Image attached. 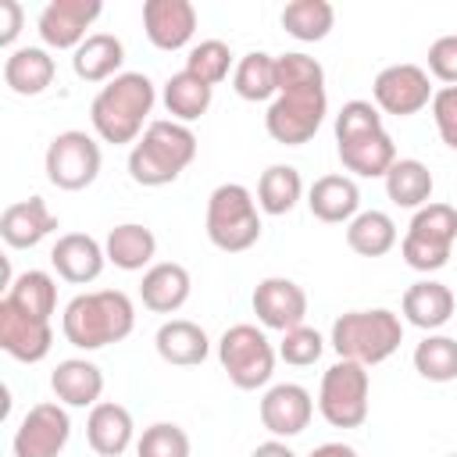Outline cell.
<instances>
[{"mask_svg": "<svg viewBox=\"0 0 457 457\" xmlns=\"http://www.w3.org/2000/svg\"><path fill=\"white\" fill-rule=\"evenodd\" d=\"M64 339L79 350H100L111 343H121L136 328V307L129 293L121 289H96L79 293L61 318Z\"/></svg>", "mask_w": 457, "mask_h": 457, "instance_id": "6da1fadb", "label": "cell"}, {"mask_svg": "<svg viewBox=\"0 0 457 457\" xmlns=\"http://www.w3.org/2000/svg\"><path fill=\"white\" fill-rule=\"evenodd\" d=\"M154 82L143 71H121L89 104V121L104 143H136L146 114L154 111Z\"/></svg>", "mask_w": 457, "mask_h": 457, "instance_id": "7a4b0ae2", "label": "cell"}, {"mask_svg": "<svg viewBox=\"0 0 457 457\" xmlns=\"http://www.w3.org/2000/svg\"><path fill=\"white\" fill-rule=\"evenodd\" d=\"M196 157V136L182 121H150L129 154V175L139 186L175 182Z\"/></svg>", "mask_w": 457, "mask_h": 457, "instance_id": "3957f363", "label": "cell"}, {"mask_svg": "<svg viewBox=\"0 0 457 457\" xmlns=\"http://www.w3.org/2000/svg\"><path fill=\"white\" fill-rule=\"evenodd\" d=\"M400 343H403V321L386 307L346 311L332 325V350L339 353V361H357L364 368L393 357Z\"/></svg>", "mask_w": 457, "mask_h": 457, "instance_id": "277c9868", "label": "cell"}, {"mask_svg": "<svg viewBox=\"0 0 457 457\" xmlns=\"http://www.w3.org/2000/svg\"><path fill=\"white\" fill-rule=\"evenodd\" d=\"M207 239L225 253H243L261 239L257 200L246 186L225 182L207 200Z\"/></svg>", "mask_w": 457, "mask_h": 457, "instance_id": "5b68a950", "label": "cell"}, {"mask_svg": "<svg viewBox=\"0 0 457 457\" xmlns=\"http://www.w3.org/2000/svg\"><path fill=\"white\" fill-rule=\"evenodd\" d=\"M453 239H457V211L450 204H425L414 211L400 253L414 271H439L453 253Z\"/></svg>", "mask_w": 457, "mask_h": 457, "instance_id": "8992f818", "label": "cell"}, {"mask_svg": "<svg viewBox=\"0 0 457 457\" xmlns=\"http://www.w3.org/2000/svg\"><path fill=\"white\" fill-rule=\"evenodd\" d=\"M328 111V96L325 86H300V89H282L268 114H264V129L275 143L282 146H303L307 139H314V132L321 129V118Z\"/></svg>", "mask_w": 457, "mask_h": 457, "instance_id": "52a82bcc", "label": "cell"}, {"mask_svg": "<svg viewBox=\"0 0 457 457\" xmlns=\"http://www.w3.org/2000/svg\"><path fill=\"white\" fill-rule=\"evenodd\" d=\"M218 361L236 389H257L275 371V346L257 325H232L218 339Z\"/></svg>", "mask_w": 457, "mask_h": 457, "instance_id": "ba28073f", "label": "cell"}, {"mask_svg": "<svg viewBox=\"0 0 457 457\" xmlns=\"http://www.w3.org/2000/svg\"><path fill=\"white\" fill-rule=\"evenodd\" d=\"M368 368L357 361H336L321 375L318 389V411L332 428H357L368 418Z\"/></svg>", "mask_w": 457, "mask_h": 457, "instance_id": "9c48e42d", "label": "cell"}, {"mask_svg": "<svg viewBox=\"0 0 457 457\" xmlns=\"http://www.w3.org/2000/svg\"><path fill=\"white\" fill-rule=\"evenodd\" d=\"M43 168H46V179L57 189H68V193L86 189L100 175V146H96L93 136H86L79 129L57 132L46 146Z\"/></svg>", "mask_w": 457, "mask_h": 457, "instance_id": "30bf717a", "label": "cell"}, {"mask_svg": "<svg viewBox=\"0 0 457 457\" xmlns=\"http://www.w3.org/2000/svg\"><path fill=\"white\" fill-rule=\"evenodd\" d=\"M71 436V418L61 403H36L14 432V457H61Z\"/></svg>", "mask_w": 457, "mask_h": 457, "instance_id": "8fae6325", "label": "cell"}, {"mask_svg": "<svg viewBox=\"0 0 457 457\" xmlns=\"http://www.w3.org/2000/svg\"><path fill=\"white\" fill-rule=\"evenodd\" d=\"M375 104L386 114L396 118H411L418 114L425 104H432V86H428V71L418 64H389L375 75Z\"/></svg>", "mask_w": 457, "mask_h": 457, "instance_id": "7c38bea8", "label": "cell"}, {"mask_svg": "<svg viewBox=\"0 0 457 457\" xmlns=\"http://www.w3.org/2000/svg\"><path fill=\"white\" fill-rule=\"evenodd\" d=\"M104 4L100 0H50L39 11V36L54 50H79L89 36L86 29L100 18Z\"/></svg>", "mask_w": 457, "mask_h": 457, "instance_id": "4fadbf2b", "label": "cell"}, {"mask_svg": "<svg viewBox=\"0 0 457 457\" xmlns=\"http://www.w3.org/2000/svg\"><path fill=\"white\" fill-rule=\"evenodd\" d=\"M0 346H4V353H11L21 364H36L50 353L54 328H50L46 318L25 314L14 303L0 300Z\"/></svg>", "mask_w": 457, "mask_h": 457, "instance_id": "5bb4252c", "label": "cell"}, {"mask_svg": "<svg viewBox=\"0 0 457 457\" xmlns=\"http://www.w3.org/2000/svg\"><path fill=\"white\" fill-rule=\"evenodd\" d=\"M253 314L264 328L289 332L307 318V293L293 278H261L253 289Z\"/></svg>", "mask_w": 457, "mask_h": 457, "instance_id": "9a60e30c", "label": "cell"}, {"mask_svg": "<svg viewBox=\"0 0 457 457\" xmlns=\"http://www.w3.org/2000/svg\"><path fill=\"white\" fill-rule=\"evenodd\" d=\"M314 414V400L303 386L296 382H278L261 396V425L275 436V439H289L300 436L311 425Z\"/></svg>", "mask_w": 457, "mask_h": 457, "instance_id": "2e32d148", "label": "cell"}, {"mask_svg": "<svg viewBox=\"0 0 457 457\" xmlns=\"http://www.w3.org/2000/svg\"><path fill=\"white\" fill-rule=\"evenodd\" d=\"M143 29L157 50H182L196 32V7L189 0H146Z\"/></svg>", "mask_w": 457, "mask_h": 457, "instance_id": "e0dca14e", "label": "cell"}, {"mask_svg": "<svg viewBox=\"0 0 457 457\" xmlns=\"http://www.w3.org/2000/svg\"><path fill=\"white\" fill-rule=\"evenodd\" d=\"M57 228V214L46 207L43 196H29V200H14L4 207L0 214V236L7 246L14 250H29L39 239H46Z\"/></svg>", "mask_w": 457, "mask_h": 457, "instance_id": "ac0fdd59", "label": "cell"}, {"mask_svg": "<svg viewBox=\"0 0 457 457\" xmlns=\"http://www.w3.org/2000/svg\"><path fill=\"white\" fill-rule=\"evenodd\" d=\"M50 264L57 268V275L64 282H75V286H86L93 278H100L104 264H107V250L86 236V232H68L54 243L50 250Z\"/></svg>", "mask_w": 457, "mask_h": 457, "instance_id": "d6986e66", "label": "cell"}, {"mask_svg": "<svg viewBox=\"0 0 457 457\" xmlns=\"http://www.w3.org/2000/svg\"><path fill=\"white\" fill-rule=\"evenodd\" d=\"M189 271L175 261H161V264H150L143 271V282H139V296H143V307L154 311V314H175L186 300H189Z\"/></svg>", "mask_w": 457, "mask_h": 457, "instance_id": "ffe728a7", "label": "cell"}, {"mask_svg": "<svg viewBox=\"0 0 457 457\" xmlns=\"http://www.w3.org/2000/svg\"><path fill=\"white\" fill-rule=\"evenodd\" d=\"M132 414L121 407V403H111V400H100L96 407H89V418H86V439L93 446V453L100 457H121L132 443Z\"/></svg>", "mask_w": 457, "mask_h": 457, "instance_id": "44dd1931", "label": "cell"}, {"mask_svg": "<svg viewBox=\"0 0 457 457\" xmlns=\"http://www.w3.org/2000/svg\"><path fill=\"white\" fill-rule=\"evenodd\" d=\"M307 207L318 221H328V225H339V221H353L361 211V189L353 179L346 175H321L314 179L311 193H307Z\"/></svg>", "mask_w": 457, "mask_h": 457, "instance_id": "7402d4cb", "label": "cell"}, {"mask_svg": "<svg viewBox=\"0 0 457 457\" xmlns=\"http://www.w3.org/2000/svg\"><path fill=\"white\" fill-rule=\"evenodd\" d=\"M154 346L161 353L164 364H175V368H193V364H204L207 353H211V343H207V332L196 325V321H186V318H171L157 328L154 336Z\"/></svg>", "mask_w": 457, "mask_h": 457, "instance_id": "603a6c76", "label": "cell"}, {"mask_svg": "<svg viewBox=\"0 0 457 457\" xmlns=\"http://www.w3.org/2000/svg\"><path fill=\"white\" fill-rule=\"evenodd\" d=\"M50 386H54L57 400L68 403V407H96L100 393H104V371L93 361L68 357V361H61L54 368Z\"/></svg>", "mask_w": 457, "mask_h": 457, "instance_id": "cb8c5ba5", "label": "cell"}, {"mask_svg": "<svg viewBox=\"0 0 457 457\" xmlns=\"http://www.w3.org/2000/svg\"><path fill=\"white\" fill-rule=\"evenodd\" d=\"M400 311H403V318H407L411 325L432 332V328H443V325L450 321V314H453V293H450V286H443V282L421 278V282H414V286L403 293Z\"/></svg>", "mask_w": 457, "mask_h": 457, "instance_id": "d4e9b609", "label": "cell"}, {"mask_svg": "<svg viewBox=\"0 0 457 457\" xmlns=\"http://www.w3.org/2000/svg\"><path fill=\"white\" fill-rule=\"evenodd\" d=\"M125 61V46L111 32H93L71 57V68L82 82H111L118 79V68Z\"/></svg>", "mask_w": 457, "mask_h": 457, "instance_id": "484cf974", "label": "cell"}, {"mask_svg": "<svg viewBox=\"0 0 457 457\" xmlns=\"http://www.w3.org/2000/svg\"><path fill=\"white\" fill-rule=\"evenodd\" d=\"M54 57L43 46H21L4 61V82L18 96H39L54 82Z\"/></svg>", "mask_w": 457, "mask_h": 457, "instance_id": "4316f807", "label": "cell"}, {"mask_svg": "<svg viewBox=\"0 0 457 457\" xmlns=\"http://www.w3.org/2000/svg\"><path fill=\"white\" fill-rule=\"evenodd\" d=\"M339 161L346 171L361 175V179H386V171L396 164V146L389 139V132H375L353 143H339Z\"/></svg>", "mask_w": 457, "mask_h": 457, "instance_id": "83f0119b", "label": "cell"}, {"mask_svg": "<svg viewBox=\"0 0 457 457\" xmlns=\"http://www.w3.org/2000/svg\"><path fill=\"white\" fill-rule=\"evenodd\" d=\"M104 250H107V261L114 268H121V271H143L154 261V253H157V239H154V232L146 225L125 221V225H114L107 232Z\"/></svg>", "mask_w": 457, "mask_h": 457, "instance_id": "f1b7e54d", "label": "cell"}, {"mask_svg": "<svg viewBox=\"0 0 457 457\" xmlns=\"http://www.w3.org/2000/svg\"><path fill=\"white\" fill-rule=\"evenodd\" d=\"M432 186V171L414 157H396V164L386 171V196L396 207H425Z\"/></svg>", "mask_w": 457, "mask_h": 457, "instance_id": "f546056e", "label": "cell"}, {"mask_svg": "<svg viewBox=\"0 0 457 457\" xmlns=\"http://www.w3.org/2000/svg\"><path fill=\"white\" fill-rule=\"evenodd\" d=\"M211 96H214V86L200 82L196 75H189L186 68L175 71L168 82H164V107L175 121H196L200 114H207L211 107Z\"/></svg>", "mask_w": 457, "mask_h": 457, "instance_id": "4dcf8cb0", "label": "cell"}, {"mask_svg": "<svg viewBox=\"0 0 457 457\" xmlns=\"http://www.w3.org/2000/svg\"><path fill=\"white\" fill-rule=\"evenodd\" d=\"M346 243L361 257H382L396 246V221L386 211H361L346 225Z\"/></svg>", "mask_w": 457, "mask_h": 457, "instance_id": "1f68e13d", "label": "cell"}, {"mask_svg": "<svg viewBox=\"0 0 457 457\" xmlns=\"http://www.w3.org/2000/svg\"><path fill=\"white\" fill-rule=\"evenodd\" d=\"M336 25V7L328 0H289L282 7V29L300 43H318Z\"/></svg>", "mask_w": 457, "mask_h": 457, "instance_id": "d6a6232c", "label": "cell"}, {"mask_svg": "<svg viewBox=\"0 0 457 457\" xmlns=\"http://www.w3.org/2000/svg\"><path fill=\"white\" fill-rule=\"evenodd\" d=\"M303 193V179L293 164H271L264 168L257 182V207L264 214H289Z\"/></svg>", "mask_w": 457, "mask_h": 457, "instance_id": "836d02e7", "label": "cell"}, {"mask_svg": "<svg viewBox=\"0 0 457 457\" xmlns=\"http://www.w3.org/2000/svg\"><path fill=\"white\" fill-rule=\"evenodd\" d=\"M232 86H236V93H239L243 100H250V104L271 100V96L278 93V68H275V57L264 54V50L246 54V57L236 64Z\"/></svg>", "mask_w": 457, "mask_h": 457, "instance_id": "e575fe53", "label": "cell"}, {"mask_svg": "<svg viewBox=\"0 0 457 457\" xmlns=\"http://www.w3.org/2000/svg\"><path fill=\"white\" fill-rule=\"evenodd\" d=\"M7 303H14L18 311L25 314H36V318H46L57 311V282L46 275V271H21L11 286H7Z\"/></svg>", "mask_w": 457, "mask_h": 457, "instance_id": "d590c367", "label": "cell"}, {"mask_svg": "<svg viewBox=\"0 0 457 457\" xmlns=\"http://www.w3.org/2000/svg\"><path fill=\"white\" fill-rule=\"evenodd\" d=\"M414 371L428 382L457 378V339L453 336H425L414 346Z\"/></svg>", "mask_w": 457, "mask_h": 457, "instance_id": "8d00e7d4", "label": "cell"}, {"mask_svg": "<svg viewBox=\"0 0 457 457\" xmlns=\"http://www.w3.org/2000/svg\"><path fill=\"white\" fill-rule=\"evenodd\" d=\"M228 68H232V50H228V43H221V39H204V43H196V46L189 50V57H186V71L196 75V79L207 82V86L225 82V79H228Z\"/></svg>", "mask_w": 457, "mask_h": 457, "instance_id": "74e56055", "label": "cell"}, {"mask_svg": "<svg viewBox=\"0 0 457 457\" xmlns=\"http://www.w3.org/2000/svg\"><path fill=\"white\" fill-rule=\"evenodd\" d=\"M375 132H382V114L368 100H350L336 114V143H353V139H364Z\"/></svg>", "mask_w": 457, "mask_h": 457, "instance_id": "f35d334b", "label": "cell"}, {"mask_svg": "<svg viewBox=\"0 0 457 457\" xmlns=\"http://www.w3.org/2000/svg\"><path fill=\"white\" fill-rule=\"evenodd\" d=\"M136 457H189V436L175 421H157L139 436Z\"/></svg>", "mask_w": 457, "mask_h": 457, "instance_id": "ab89813d", "label": "cell"}, {"mask_svg": "<svg viewBox=\"0 0 457 457\" xmlns=\"http://www.w3.org/2000/svg\"><path fill=\"white\" fill-rule=\"evenodd\" d=\"M275 68H278V93L300 86H325V68L307 54H282L275 57Z\"/></svg>", "mask_w": 457, "mask_h": 457, "instance_id": "60d3db41", "label": "cell"}, {"mask_svg": "<svg viewBox=\"0 0 457 457\" xmlns=\"http://www.w3.org/2000/svg\"><path fill=\"white\" fill-rule=\"evenodd\" d=\"M321 350H325V339L307 325H296V328L282 332V343H278V357L286 364H296V368L314 364L321 357Z\"/></svg>", "mask_w": 457, "mask_h": 457, "instance_id": "b9f144b4", "label": "cell"}, {"mask_svg": "<svg viewBox=\"0 0 457 457\" xmlns=\"http://www.w3.org/2000/svg\"><path fill=\"white\" fill-rule=\"evenodd\" d=\"M432 118L439 129V139L457 150V86H443L439 93H432Z\"/></svg>", "mask_w": 457, "mask_h": 457, "instance_id": "7bdbcfd3", "label": "cell"}, {"mask_svg": "<svg viewBox=\"0 0 457 457\" xmlns=\"http://www.w3.org/2000/svg\"><path fill=\"white\" fill-rule=\"evenodd\" d=\"M428 71L446 82V86H457V36H439L432 46H428Z\"/></svg>", "mask_w": 457, "mask_h": 457, "instance_id": "ee69618b", "label": "cell"}, {"mask_svg": "<svg viewBox=\"0 0 457 457\" xmlns=\"http://www.w3.org/2000/svg\"><path fill=\"white\" fill-rule=\"evenodd\" d=\"M0 14H4V25H0V46H11L14 39H18V32H21V4L18 0H4L0 4Z\"/></svg>", "mask_w": 457, "mask_h": 457, "instance_id": "f6af8a7d", "label": "cell"}, {"mask_svg": "<svg viewBox=\"0 0 457 457\" xmlns=\"http://www.w3.org/2000/svg\"><path fill=\"white\" fill-rule=\"evenodd\" d=\"M307 457H357V450L346 446V443H321V446H314Z\"/></svg>", "mask_w": 457, "mask_h": 457, "instance_id": "bcb514c9", "label": "cell"}, {"mask_svg": "<svg viewBox=\"0 0 457 457\" xmlns=\"http://www.w3.org/2000/svg\"><path fill=\"white\" fill-rule=\"evenodd\" d=\"M250 457H296V453H293L286 443H278V439H268V443H261V446H257Z\"/></svg>", "mask_w": 457, "mask_h": 457, "instance_id": "7dc6e473", "label": "cell"}, {"mask_svg": "<svg viewBox=\"0 0 457 457\" xmlns=\"http://www.w3.org/2000/svg\"><path fill=\"white\" fill-rule=\"evenodd\" d=\"M450 457H457V453H450Z\"/></svg>", "mask_w": 457, "mask_h": 457, "instance_id": "c3c4849f", "label": "cell"}]
</instances>
